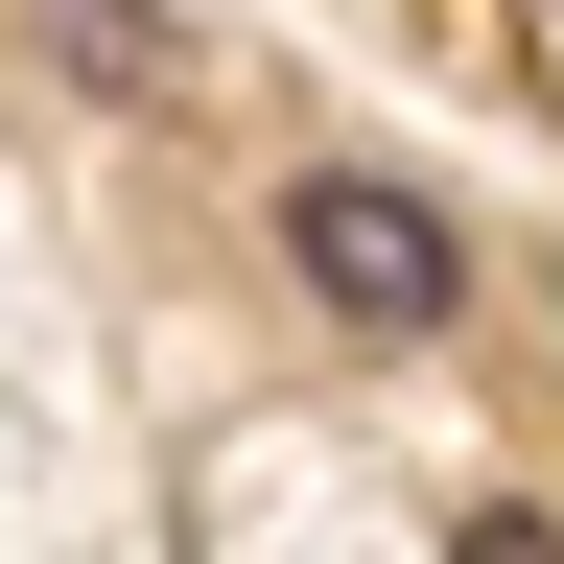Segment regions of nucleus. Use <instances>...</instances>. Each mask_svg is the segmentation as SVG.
I'll return each instance as SVG.
<instances>
[{
  "mask_svg": "<svg viewBox=\"0 0 564 564\" xmlns=\"http://www.w3.org/2000/svg\"><path fill=\"white\" fill-rule=\"evenodd\" d=\"M282 259H306V306H329V329H377V352L470 306V236H447L400 165H306V188H282Z\"/></svg>",
  "mask_w": 564,
  "mask_h": 564,
  "instance_id": "obj_1",
  "label": "nucleus"
},
{
  "mask_svg": "<svg viewBox=\"0 0 564 564\" xmlns=\"http://www.w3.org/2000/svg\"><path fill=\"white\" fill-rule=\"evenodd\" d=\"M447 564H564V518H470V541H447Z\"/></svg>",
  "mask_w": 564,
  "mask_h": 564,
  "instance_id": "obj_2",
  "label": "nucleus"
}]
</instances>
